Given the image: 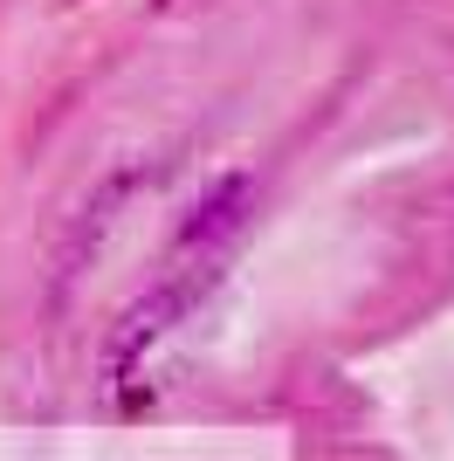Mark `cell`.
I'll use <instances>...</instances> for the list:
<instances>
[{
	"instance_id": "obj_1",
	"label": "cell",
	"mask_w": 454,
	"mask_h": 461,
	"mask_svg": "<svg viewBox=\"0 0 454 461\" xmlns=\"http://www.w3.org/2000/svg\"><path fill=\"white\" fill-rule=\"evenodd\" d=\"M186 296H193V283H159V289H145L138 303L117 310V324L104 330V351H96V372H104L96 385H104V400H111V406L132 413V385H138V372H145V351L179 324Z\"/></svg>"
},
{
	"instance_id": "obj_2",
	"label": "cell",
	"mask_w": 454,
	"mask_h": 461,
	"mask_svg": "<svg viewBox=\"0 0 454 461\" xmlns=\"http://www.w3.org/2000/svg\"><path fill=\"white\" fill-rule=\"evenodd\" d=\"M248 207H255V179H248V173H227L221 186L186 213V228H179V255H213L227 234L248 221Z\"/></svg>"
}]
</instances>
